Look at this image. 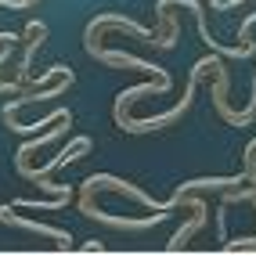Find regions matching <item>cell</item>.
I'll list each match as a JSON object with an SVG mask.
<instances>
[{"instance_id": "6", "label": "cell", "mask_w": 256, "mask_h": 256, "mask_svg": "<svg viewBox=\"0 0 256 256\" xmlns=\"http://www.w3.org/2000/svg\"><path fill=\"white\" fill-rule=\"evenodd\" d=\"M224 249H228V252H256V238L238 234L234 242H224Z\"/></svg>"}, {"instance_id": "8", "label": "cell", "mask_w": 256, "mask_h": 256, "mask_svg": "<svg viewBox=\"0 0 256 256\" xmlns=\"http://www.w3.org/2000/svg\"><path fill=\"white\" fill-rule=\"evenodd\" d=\"M83 252H105V246H101V242H87V246H83Z\"/></svg>"}, {"instance_id": "5", "label": "cell", "mask_w": 256, "mask_h": 256, "mask_svg": "<svg viewBox=\"0 0 256 256\" xmlns=\"http://www.w3.org/2000/svg\"><path fill=\"white\" fill-rule=\"evenodd\" d=\"M26 36H29V44H26V54H22L18 83H29V62H32V54L40 50V44H44V36H47V26H44V22H29V26H26Z\"/></svg>"}, {"instance_id": "1", "label": "cell", "mask_w": 256, "mask_h": 256, "mask_svg": "<svg viewBox=\"0 0 256 256\" xmlns=\"http://www.w3.org/2000/svg\"><path fill=\"white\" fill-rule=\"evenodd\" d=\"M90 148H94V141H90V138H83V134H80V138H72V141H69V148H65V152H58L54 159H47V162H44L40 170H29V162H26V166H18V174H22V177H29V180L50 177V174H54L58 166H65V162H76V159H83V156H87Z\"/></svg>"}, {"instance_id": "3", "label": "cell", "mask_w": 256, "mask_h": 256, "mask_svg": "<svg viewBox=\"0 0 256 256\" xmlns=\"http://www.w3.org/2000/svg\"><path fill=\"white\" fill-rule=\"evenodd\" d=\"M184 206H192V210H195V216L188 220V224H184V228H180L174 238H170L166 252H180V249L188 246V238H192V234H198L202 228H206V202H202V198H195L192 192H184Z\"/></svg>"}, {"instance_id": "2", "label": "cell", "mask_w": 256, "mask_h": 256, "mask_svg": "<svg viewBox=\"0 0 256 256\" xmlns=\"http://www.w3.org/2000/svg\"><path fill=\"white\" fill-rule=\"evenodd\" d=\"M80 213L83 216H90V220H101V224H112V228H123V231H144V228H152V224H159V220L166 216V213H152V216H141V220H134V216H112V213H101L90 198H80Z\"/></svg>"}, {"instance_id": "4", "label": "cell", "mask_w": 256, "mask_h": 256, "mask_svg": "<svg viewBox=\"0 0 256 256\" xmlns=\"http://www.w3.org/2000/svg\"><path fill=\"white\" fill-rule=\"evenodd\" d=\"M0 220H4V224H11V228H26V231H36V234H44V238H54L58 249H65V252L72 249V234H69V231L36 224V220H22V216H14V213H11V206H0Z\"/></svg>"}, {"instance_id": "7", "label": "cell", "mask_w": 256, "mask_h": 256, "mask_svg": "<svg viewBox=\"0 0 256 256\" xmlns=\"http://www.w3.org/2000/svg\"><path fill=\"white\" fill-rule=\"evenodd\" d=\"M252 26H256V11H252V14H246L242 26H238V40H242V44H252V40H249V29H252Z\"/></svg>"}]
</instances>
